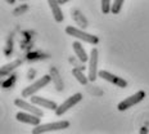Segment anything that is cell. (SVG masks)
<instances>
[{
    "mask_svg": "<svg viewBox=\"0 0 149 134\" xmlns=\"http://www.w3.org/2000/svg\"><path fill=\"white\" fill-rule=\"evenodd\" d=\"M21 1H23V0H21Z\"/></svg>",
    "mask_w": 149,
    "mask_h": 134,
    "instance_id": "44dd1931",
    "label": "cell"
},
{
    "mask_svg": "<svg viewBox=\"0 0 149 134\" xmlns=\"http://www.w3.org/2000/svg\"><path fill=\"white\" fill-rule=\"evenodd\" d=\"M15 119L21 123H24V124H29V125H33V126H37L40 125V116H37L35 114H31V112H18L15 115Z\"/></svg>",
    "mask_w": 149,
    "mask_h": 134,
    "instance_id": "ba28073f",
    "label": "cell"
},
{
    "mask_svg": "<svg viewBox=\"0 0 149 134\" xmlns=\"http://www.w3.org/2000/svg\"><path fill=\"white\" fill-rule=\"evenodd\" d=\"M26 9H27V7H22L21 9H18V11H15V12H14V14H15V15H18V14L21 13V12H22V11H26Z\"/></svg>",
    "mask_w": 149,
    "mask_h": 134,
    "instance_id": "ac0fdd59",
    "label": "cell"
},
{
    "mask_svg": "<svg viewBox=\"0 0 149 134\" xmlns=\"http://www.w3.org/2000/svg\"><path fill=\"white\" fill-rule=\"evenodd\" d=\"M50 76H52L53 81H54L55 89H57L58 92H62V90H63V81H62V79L59 76V72H58V70L55 67L50 68Z\"/></svg>",
    "mask_w": 149,
    "mask_h": 134,
    "instance_id": "5bb4252c",
    "label": "cell"
},
{
    "mask_svg": "<svg viewBox=\"0 0 149 134\" xmlns=\"http://www.w3.org/2000/svg\"><path fill=\"white\" fill-rule=\"evenodd\" d=\"M48 4L52 9V13H53V17L57 22H62L64 20L63 17V12L61 11V7H59V1L58 0H48Z\"/></svg>",
    "mask_w": 149,
    "mask_h": 134,
    "instance_id": "8fae6325",
    "label": "cell"
},
{
    "mask_svg": "<svg viewBox=\"0 0 149 134\" xmlns=\"http://www.w3.org/2000/svg\"><path fill=\"white\" fill-rule=\"evenodd\" d=\"M72 75L74 77H76V80L79 81L81 85H86L90 80H89V77H86L85 75H84V72H82V70L81 68H77V67H74V68H72Z\"/></svg>",
    "mask_w": 149,
    "mask_h": 134,
    "instance_id": "9a60e30c",
    "label": "cell"
},
{
    "mask_svg": "<svg viewBox=\"0 0 149 134\" xmlns=\"http://www.w3.org/2000/svg\"><path fill=\"white\" fill-rule=\"evenodd\" d=\"M102 12H103L104 14H108L109 12H112L111 0H102Z\"/></svg>",
    "mask_w": 149,
    "mask_h": 134,
    "instance_id": "e0dca14e",
    "label": "cell"
},
{
    "mask_svg": "<svg viewBox=\"0 0 149 134\" xmlns=\"http://www.w3.org/2000/svg\"><path fill=\"white\" fill-rule=\"evenodd\" d=\"M66 32L70 36H73L79 40H82V41H86L91 45H97L99 43V37L95 36V35H91V34H88L85 31L80 30V29H76L73 26H68L66 27Z\"/></svg>",
    "mask_w": 149,
    "mask_h": 134,
    "instance_id": "6da1fadb",
    "label": "cell"
},
{
    "mask_svg": "<svg viewBox=\"0 0 149 134\" xmlns=\"http://www.w3.org/2000/svg\"><path fill=\"white\" fill-rule=\"evenodd\" d=\"M98 76L102 77V79H104V80H107L108 83L113 84V85L118 86V88H126V86H127V81H126L125 79L116 76V75L108 72V71H104V70L99 71V72H98Z\"/></svg>",
    "mask_w": 149,
    "mask_h": 134,
    "instance_id": "52a82bcc",
    "label": "cell"
},
{
    "mask_svg": "<svg viewBox=\"0 0 149 134\" xmlns=\"http://www.w3.org/2000/svg\"><path fill=\"white\" fill-rule=\"evenodd\" d=\"M14 105L17 106V107L23 108L24 111L31 112V114H35V115H37V116H40V117L44 116V112L40 110V108H36L35 103H32V102L29 103V102H26V101H23V99L18 98V99H15V101H14Z\"/></svg>",
    "mask_w": 149,
    "mask_h": 134,
    "instance_id": "9c48e42d",
    "label": "cell"
},
{
    "mask_svg": "<svg viewBox=\"0 0 149 134\" xmlns=\"http://www.w3.org/2000/svg\"><path fill=\"white\" fill-rule=\"evenodd\" d=\"M81 99H82V94H81V93H76V94L71 95V97L67 98L62 105L58 106V108L55 110V115H57V116H62L64 112L68 111L70 108H72L73 106L79 103Z\"/></svg>",
    "mask_w": 149,
    "mask_h": 134,
    "instance_id": "5b68a950",
    "label": "cell"
},
{
    "mask_svg": "<svg viewBox=\"0 0 149 134\" xmlns=\"http://www.w3.org/2000/svg\"><path fill=\"white\" fill-rule=\"evenodd\" d=\"M31 102H32V103H35V105H37V106H41V107L48 108V110L55 111L58 108V105L55 103L54 101H50V99L39 97V95H35V94H33L32 98H31Z\"/></svg>",
    "mask_w": 149,
    "mask_h": 134,
    "instance_id": "30bf717a",
    "label": "cell"
},
{
    "mask_svg": "<svg viewBox=\"0 0 149 134\" xmlns=\"http://www.w3.org/2000/svg\"><path fill=\"white\" fill-rule=\"evenodd\" d=\"M123 0H114V3L112 4V13L113 14H118L121 12V8H122Z\"/></svg>",
    "mask_w": 149,
    "mask_h": 134,
    "instance_id": "2e32d148",
    "label": "cell"
},
{
    "mask_svg": "<svg viewBox=\"0 0 149 134\" xmlns=\"http://www.w3.org/2000/svg\"><path fill=\"white\" fill-rule=\"evenodd\" d=\"M72 48H73L74 53H76V57H77V60L79 61H81V62L85 63V62L89 60L88 54H86V51L84 49V46L81 45V43L80 41H74L72 44Z\"/></svg>",
    "mask_w": 149,
    "mask_h": 134,
    "instance_id": "7c38bea8",
    "label": "cell"
},
{
    "mask_svg": "<svg viewBox=\"0 0 149 134\" xmlns=\"http://www.w3.org/2000/svg\"><path fill=\"white\" fill-rule=\"evenodd\" d=\"M4 1H7L8 4H15V0H4Z\"/></svg>",
    "mask_w": 149,
    "mask_h": 134,
    "instance_id": "ffe728a7",
    "label": "cell"
},
{
    "mask_svg": "<svg viewBox=\"0 0 149 134\" xmlns=\"http://www.w3.org/2000/svg\"><path fill=\"white\" fill-rule=\"evenodd\" d=\"M70 126V121L62 120V121H55V123H49L44 124V125H37L35 129H32V134H41L46 132H55V130H62L67 129Z\"/></svg>",
    "mask_w": 149,
    "mask_h": 134,
    "instance_id": "3957f363",
    "label": "cell"
},
{
    "mask_svg": "<svg viewBox=\"0 0 149 134\" xmlns=\"http://www.w3.org/2000/svg\"><path fill=\"white\" fill-rule=\"evenodd\" d=\"M58 1H59V4H61V5H63V4H66V3L70 1V0H58Z\"/></svg>",
    "mask_w": 149,
    "mask_h": 134,
    "instance_id": "d6986e66",
    "label": "cell"
},
{
    "mask_svg": "<svg viewBox=\"0 0 149 134\" xmlns=\"http://www.w3.org/2000/svg\"><path fill=\"white\" fill-rule=\"evenodd\" d=\"M52 76L50 75H45V76H42L41 79H39V80H36L33 84H31L30 86H27V88H24L22 90V97L23 98H29V97H32L33 94H35L36 92H39L40 89H42V88H45L46 85H48L49 83L52 81Z\"/></svg>",
    "mask_w": 149,
    "mask_h": 134,
    "instance_id": "7a4b0ae2",
    "label": "cell"
},
{
    "mask_svg": "<svg viewBox=\"0 0 149 134\" xmlns=\"http://www.w3.org/2000/svg\"><path fill=\"white\" fill-rule=\"evenodd\" d=\"M145 98V92L144 90H139L138 93H135L134 95H131V97L123 99L122 102H120L118 106H117V110L118 111H126L127 108H131L132 106L138 105L139 102H141L143 99Z\"/></svg>",
    "mask_w": 149,
    "mask_h": 134,
    "instance_id": "277c9868",
    "label": "cell"
},
{
    "mask_svg": "<svg viewBox=\"0 0 149 134\" xmlns=\"http://www.w3.org/2000/svg\"><path fill=\"white\" fill-rule=\"evenodd\" d=\"M22 63L21 62V60H15L13 62H10V63H8V65H4L1 68H0V76H7V75H9L10 72H13V71L17 68L19 65Z\"/></svg>",
    "mask_w": 149,
    "mask_h": 134,
    "instance_id": "4fadbf2b",
    "label": "cell"
},
{
    "mask_svg": "<svg viewBox=\"0 0 149 134\" xmlns=\"http://www.w3.org/2000/svg\"><path fill=\"white\" fill-rule=\"evenodd\" d=\"M98 49L93 48L91 53H90V60H89V80L90 81H95L97 80V74L98 71Z\"/></svg>",
    "mask_w": 149,
    "mask_h": 134,
    "instance_id": "8992f818",
    "label": "cell"
}]
</instances>
